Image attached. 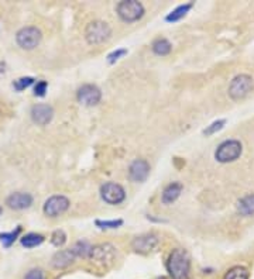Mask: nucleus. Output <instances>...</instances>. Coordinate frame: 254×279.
<instances>
[{"label": "nucleus", "instance_id": "nucleus-17", "mask_svg": "<svg viewBox=\"0 0 254 279\" xmlns=\"http://www.w3.org/2000/svg\"><path fill=\"white\" fill-rule=\"evenodd\" d=\"M238 212L243 216H253L254 214V195H247L242 197L238 203Z\"/></svg>", "mask_w": 254, "mask_h": 279}, {"label": "nucleus", "instance_id": "nucleus-29", "mask_svg": "<svg viewBox=\"0 0 254 279\" xmlns=\"http://www.w3.org/2000/svg\"><path fill=\"white\" fill-rule=\"evenodd\" d=\"M124 54H127L126 49H117V51H115V52H112V54L107 57V59H109V62H115L116 59H119V57H122V55H124Z\"/></svg>", "mask_w": 254, "mask_h": 279}, {"label": "nucleus", "instance_id": "nucleus-14", "mask_svg": "<svg viewBox=\"0 0 254 279\" xmlns=\"http://www.w3.org/2000/svg\"><path fill=\"white\" fill-rule=\"evenodd\" d=\"M33 203V196L30 193H23V192H16V193H11L6 200V205L10 209H14V210H23L30 207Z\"/></svg>", "mask_w": 254, "mask_h": 279}, {"label": "nucleus", "instance_id": "nucleus-18", "mask_svg": "<svg viewBox=\"0 0 254 279\" xmlns=\"http://www.w3.org/2000/svg\"><path fill=\"white\" fill-rule=\"evenodd\" d=\"M171 48L172 45L165 38H158L153 42V51L156 52L157 55H167V54L171 52Z\"/></svg>", "mask_w": 254, "mask_h": 279}, {"label": "nucleus", "instance_id": "nucleus-20", "mask_svg": "<svg viewBox=\"0 0 254 279\" xmlns=\"http://www.w3.org/2000/svg\"><path fill=\"white\" fill-rule=\"evenodd\" d=\"M223 279H249V271L245 267H233Z\"/></svg>", "mask_w": 254, "mask_h": 279}, {"label": "nucleus", "instance_id": "nucleus-24", "mask_svg": "<svg viewBox=\"0 0 254 279\" xmlns=\"http://www.w3.org/2000/svg\"><path fill=\"white\" fill-rule=\"evenodd\" d=\"M66 241V236L65 233L62 230H57L54 231V234H52V237H51V243L54 244L55 247H61L65 244Z\"/></svg>", "mask_w": 254, "mask_h": 279}, {"label": "nucleus", "instance_id": "nucleus-28", "mask_svg": "<svg viewBox=\"0 0 254 279\" xmlns=\"http://www.w3.org/2000/svg\"><path fill=\"white\" fill-rule=\"evenodd\" d=\"M24 279H44L41 270H31V271L27 272Z\"/></svg>", "mask_w": 254, "mask_h": 279}, {"label": "nucleus", "instance_id": "nucleus-25", "mask_svg": "<svg viewBox=\"0 0 254 279\" xmlns=\"http://www.w3.org/2000/svg\"><path fill=\"white\" fill-rule=\"evenodd\" d=\"M225 120H219V122H215L213 124H211L208 129H206L205 132H204V134L205 136H212V134H215L216 132H219V130H222L223 129V126H225Z\"/></svg>", "mask_w": 254, "mask_h": 279}, {"label": "nucleus", "instance_id": "nucleus-13", "mask_svg": "<svg viewBox=\"0 0 254 279\" xmlns=\"http://www.w3.org/2000/svg\"><path fill=\"white\" fill-rule=\"evenodd\" d=\"M150 173V165L146 159H136L129 168L130 179L134 182H144Z\"/></svg>", "mask_w": 254, "mask_h": 279}, {"label": "nucleus", "instance_id": "nucleus-10", "mask_svg": "<svg viewBox=\"0 0 254 279\" xmlns=\"http://www.w3.org/2000/svg\"><path fill=\"white\" fill-rule=\"evenodd\" d=\"M102 92L95 85H83L78 91V100L85 106H95L100 102Z\"/></svg>", "mask_w": 254, "mask_h": 279}, {"label": "nucleus", "instance_id": "nucleus-3", "mask_svg": "<svg viewBox=\"0 0 254 279\" xmlns=\"http://www.w3.org/2000/svg\"><path fill=\"white\" fill-rule=\"evenodd\" d=\"M117 14L119 17L127 21V23H133L137 21L139 18L143 17L144 14V7L140 1L136 0H127V1H120L117 4Z\"/></svg>", "mask_w": 254, "mask_h": 279}, {"label": "nucleus", "instance_id": "nucleus-26", "mask_svg": "<svg viewBox=\"0 0 254 279\" xmlns=\"http://www.w3.org/2000/svg\"><path fill=\"white\" fill-rule=\"evenodd\" d=\"M34 82L33 78H30V76H27V78H21V79H18L14 82V88H16L17 91H23L25 88H28L31 83Z\"/></svg>", "mask_w": 254, "mask_h": 279}, {"label": "nucleus", "instance_id": "nucleus-23", "mask_svg": "<svg viewBox=\"0 0 254 279\" xmlns=\"http://www.w3.org/2000/svg\"><path fill=\"white\" fill-rule=\"evenodd\" d=\"M20 227H17L16 231H11V233H3V234H0V241L3 243V246L4 247H10L14 241H16L17 236H18V233H20Z\"/></svg>", "mask_w": 254, "mask_h": 279}, {"label": "nucleus", "instance_id": "nucleus-22", "mask_svg": "<svg viewBox=\"0 0 254 279\" xmlns=\"http://www.w3.org/2000/svg\"><path fill=\"white\" fill-rule=\"evenodd\" d=\"M192 7V4L188 3V4H184V6H180V7H177L174 11H172L171 14H168L167 16V21H177V20H180L182 17L185 16L187 13L189 11V8Z\"/></svg>", "mask_w": 254, "mask_h": 279}, {"label": "nucleus", "instance_id": "nucleus-11", "mask_svg": "<svg viewBox=\"0 0 254 279\" xmlns=\"http://www.w3.org/2000/svg\"><path fill=\"white\" fill-rule=\"evenodd\" d=\"M157 244H158V238L154 234H143L140 237L134 238L133 243H131L133 250L137 251V253H141V254L153 251Z\"/></svg>", "mask_w": 254, "mask_h": 279}, {"label": "nucleus", "instance_id": "nucleus-4", "mask_svg": "<svg viewBox=\"0 0 254 279\" xmlns=\"http://www.w3.org/2000/svg\"><path fill=\"white\" fill-rule=\"evenodd\" d=\"M242 154V144L238 140H228L218 147L215 156L219 162H232Z\"/></svg>", "mask_w": 254, "mask_h": 279}, {"label": "nucleus", "instance_id": "nucleus-12", "mask_svg": "<svg viewBox=\"0 0 254 279\" xmlns=\"http://www.w3.org/2000/svg\"><path fill=\"white\" fill-rule=\"evenodd\" d=\"M54 110L48 105H35L31 109V119L35 124L38 126H45L52 120Z\"/></svg>", "mask_w": 254, "mask_h": 279}, {"label": "nucleus", "instance_id": "nucleus-32", "mask_svg": "<svg viewBox=\"0 0 254 279\" xmlns=\"http://www.w3.org/2000/svg\"><path fill=\"white\" fill-rule=\"evenodd\" d=\"M161 279H165V278H161Z\"/></svg>", "mask_w": 254, "mask_h": 279}, {"label": "nucleus", "instance_id": "nucleus-30", "mask_svg": "<svg viewBox=\"0 0 254 279\" xmlns=\"http://www.w3.org/2000/svg\"><path fill=\"white\" fill-rule=\"evenodd\" d=\"M45 91H47V82L37 83V86H35V96H44Z\"/></svg>", "mask_w": 254, "mask_h": 279}, {"label": "nucleus", "instance_id": "nucleus-9", "mask_svg": "<svg viewBox=\"0 0 254 279\" xmlns=\"http://www.w3.org/2000/svg\"><path fill=\"white\" fill-rule=\"evenodd\" d=\"M69 207V200L65 196H51L44 205V213L48 217H57L59 214L65 213Z\"/></svg>", "mask_w": 254, "mask_h": 279}, {"label": "nucleus", "instance_id": "nucleus-15", "mask_svg": "<svg viewBox=\"0 0 254 279\" xmlns=\"http://www.w3.org/2000/svg\"><path fill=\"white\" fill-rule=\"evenodd\" d=\"M75 257L76 255H75L72 250H61V251H58L57 254L52 257L51 265L55 270H62V268H66V267H69L71 264L74 263Z\"/></svg>", "mask_w": 254, "mask_h": 279}, {"label": "nucleus", "instance_id": "nucleus-27", "mask_svg": "<svg viewBox=\"0 0 254 279\" xmlns=\"http://www.w3.org/2000/svg\"><path fill=\"white\" fill-rule=\"evenodd\" d=\"M122 220H113V222H96L98 226L103 227V229H116L119 226H122Z\"/></svg>", "mask_w": 254, "mask_h": 279}, {"label": "nucleus", "instance_id": "nucleus-1", "mask_svg": "<svg viewBox=\"0 0 254 279\" xmlns=\"http://www.w3.org/2000/svg\"><path fill=\"white\" fill-rule=\"evenodd\" d=\"M189 255L185 250H174L168 258V272L172 279H188L189 275Z\"/></svg>", "mask_w": 254, "mask_h": 279}, {"label": "nucleus", "instance_id": "nucleus-19", "mask_svg": "<svg viewBox=\"0 0 254 279\" xmlns=\"http://www.w3.org/2000/svg\"><path fill=\"white\" fill-rule=\"evenodd\" d=\"M42 241H44V237L41 234H35V233H30V234H27L21 238V244L25 248H33V247L40 246Z\"/></svg>", "mask_w": 254, "mask_h": 279}, {"label": "nucleus", "instance_id": "nucleus-21", "mask_svg": "<svg viewBox=\"0 0 254 279\" xmlns=\"http://www.w3.org/2000/svg\"><path fill=\"white\" fill-rule=\"evenodd\" d=\"M92 248H93V247L90 246L89 243H86V241H79V243L75 244L72 251H74L76 257H83V258H86V257H89L90 255Z\"/></svg>", "mask_w": 254, "mask_h": 279}, {"label": "nucleus", "instance_id": "nucleus-2", "mask_svg": "<svg viewBox=\"0 0 254 279\" xmlns=\"http://www.w3.org/2000/svg\"><path fill=\"white\" fill-rule=\"evenodd\" d=\"M110 34H112V30L109 24L100 20L92 21L85 28V38L90 45H98V44L107 41L110 38Z\"/></svg>", "mask_w": 254, "mask_h": 279}, {"label": "nucleus", "instance_id": "nucleus-8", "mask_svg": "<svg viewBox=\"0 0 254 279\" xmlns=\"http://www.w3.org/2000/svg\"><path fill=\"white\" fill-rule=\"evenodd\" d=\"M89 257L99 265H110L115 261L116 250L110 244H100L92 248Z\"/></svg>", "mask_w": 254, "mask_h": 279}, {"label": "nucleus", "instance_id": "nucleus-31", "mask_svg": "<svg viewBox=\"0 0 254 279\" xmlns=\"http://www.w3.org/2000/svg\"><path fill=\"white\" fill-rule=\"evenodd\" d=\"M0 214H1V206H0Z\"/></svg>", "mask_w": 254, "mask_h": 279}, {"label": "nucleus", "instance_id": "nucleus-16", "mask_svg": "<svg viewBox=\"0 0 254 279\" xmlns=\"http://www.w3.org/2000/svg\"><path fill=\"white\" fill-rule=\"evenodd\" d=\"M181 192H182V185L181 183H171L164 189L163 192V202L165 205L174 203L178 197H180Z\"/></svg>", "mask_w": 254, "mask_h": 279}, {"label": "nucleus", "instance_id": "nucleus-7", "mask_svg": "<svg viewBox=\"0 0 254 279\" xmlns=\"http://www.w3.org/2000/svg\"><path fill=\"white\" fill-rule=\"evenodd\" d=\"M100 196L109 205H119L126 197L124 189L115 182H107L100 188Z\"/></svg>", "mask_w": 254, "mask_h": 279}, {"label": "nucleus", "instance_id": "nucleus-5", "mask_svg": "<svg viewBox=\"0 0 254 279\" xmlns=\"http://www.w3.org/2000/svg\"><path fill=\"white\" fill-rule=\"evenodd\" d=\"M253 89V79L249 75H239L229 86V96L233 100H240L246 98Z\"/></svg>", "mask_w": 254, "mask_h": 279}, {"label": "nucleus", "instance_id": "nucleus-6", "mask_svg": "<svg viewBox=\"0 0 254 279\" xmlns=\"http://www.w3.org/2000/svg\"><path fill=\"white\" fill-rule=\"evenodd\" d=\"M41 31L37 27H24L16 35L17 44L23 49H34L41 42Z\"/></svg>", "mask_w": 254, "mask_h": 279}]
</instances>
